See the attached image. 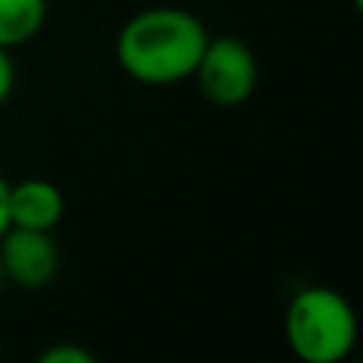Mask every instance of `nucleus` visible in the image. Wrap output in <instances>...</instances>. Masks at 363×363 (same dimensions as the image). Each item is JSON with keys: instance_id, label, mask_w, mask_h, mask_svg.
<instances>
[{"instance_id": "obj_10", "label": "nucleus", "mask_w": 363, "mask_h": 363, "mask_svg": "<svg viewBox=\"0 0 363 363\" xmlns=\"http://www.w3.org/2000/svg\"><path fill=\"white\" fill-rule=\"evenodd\" d=\"M4 284H6V281H4V271H0V290H4Z\"/></svg>"}, {"instance_id": "obj_6", "label": "nucleus", "mask_w": 363, "mask_h": 363, "mask_svg": "<svg viewBox=\"0 0 363 363\" xmlns=\"http://www.w3.org/2000/svg\"><path fill=\"white\" fill-rule=\"evenodd\" d=\"M48 16V0H0V48L32 42Z\"/></svg>"}, {"instance_id": "obj_5", "label": "nucleus", "mask_w": 363, "mask_h": 363, "mask_svg": "<svg viewBox=\"0 0 363 363\" xmlns=\"http://www.w3.org/2000/svg\"><path fill=\"white\" fill-rule=\"evenodd\" d=\"M64 191L48 179L10 182V226L26 230H48L64 220Z\"/></svg>"}, {"instance_id": "obj_8", "label": "nucleus", "mask_w": 363, "mask_h": 363, "mask_svg": "<svg viewBox=\"0 0 363 363\" xmlns=\"http://www.w3.org/2000/svg\"><path fill=\"white\" fill-rule=\"evenodd\" d=\"M13 86H16V64H13L10 51L0 48V106L10 99Z\"/></svg>"}, {"instance_id": "obj_4", "label": "nucleus", "mask_w": 363, "mask_h": 363, "mask_svg": "<svg viewBox=\"0 0 363 363\" xmlns=\"http://www.w3.org/2000/svg\"><path fill=\"white\" fill-rule=\"evenodd\" d=\"M0 271L19 290H45L61 271V245L48 230L6 226L0 233Z\"/></svg>"}, {"instance_id": "obj_9", "label": "nucleus", "mask_w": 363, "mask_h": 363, "mask_svg": "<svg viewBox=\"0 0 363 363\" xmlns=\"http://www.w3.org/2000/svg\"><path fill=\"white\" fill-rule=\"evenodd\" d=\"M10 226V182L0 176V233Z\"/></svg>"}, {"instance_id": "obj_7", "label": "nucleus", "mask_w": 363, "mask_h": 363, "mask_svg": "<svg viewBox=\"0 0 363 363\" xmlns=\"http://www.w3.org/2000/svg\"><path fill=\"white\" fill-rule=\"evenodd\" d=\"M42 363H96V357L80 345H55L42 354Z\"/></svg>"}, {"instance_id": "obj_2", "label": "nucleus", "mask_w": 363, "mask_h": 363, "mask_svg": "<svg viewBox=\"0 0 363 363\" xmlns=\"http://www.w3.org/2000/svg\"><path fill=\"white\" fill-rule=\"evenodd\" d=\"M287 345L303 363H341L357 347V313L332 287H306L284 315Z\"/></svg>"}, {"instance_id": "obj_3", "label": "nucleus", "mask_w": 363, "mask_h": 363, "mask_svg": "<svg viewBox=\"0 0 363 363\" xmlns=\"http://www.w3.org/2000/svg\"><path fill=\"white\" fill-rule=\"evenodd\" d=\"M198 93L217 108H236L252 99L258 86V61L242 38H207L191 70Z\"/></svg>"}, {"instance_id": "obj_1", "label": "nucleus", "mask_w": 363, "mask_h": 363, "mask_svg": "<svg viewBox=\"0 0 363 363\" xmlns=\"http://www.w3.org/2000/svg\"><path fill=\"white\" fill-rule=\"evenodd\" d=\"M211 32L182 6H147L118 32L115 57L131 80L144 86H172L191 77Z\"/></svg>"}]
</instances>
